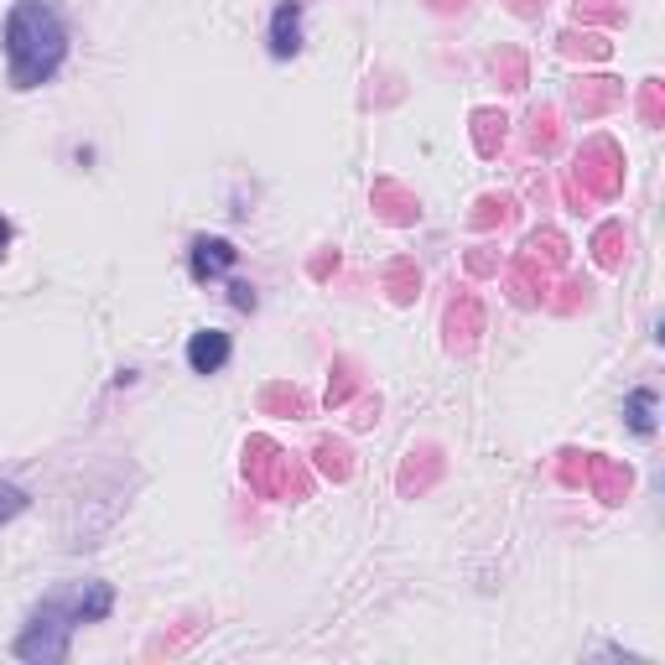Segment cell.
<instances>
[{
    "label": "cell",
    "instance_id": "5bb4252c",
    "mask_svg": "<svg viewBox=\"0 0 665 665\" xmlns=\"http://www.w3.org/2000/svg\"><path fill=\"white\" fill-rule=\"evenodd\" d=\"M655 406H661L655 391H645V385L630 391V401H624V422H630L634 437H655Z\"/></svg>",
    "mask_w": 665,
    "mask_h": 665
},
{
    "label": "cell",
    "instance_id": "603a6c76",
    "mask_svg": "<svg viewBox=\"0 0 665 665\" xmlns=\"http://www.w3.org/2000/svg\"><path fill=\"white\" fill-rule=\"evenodd\" d=\"M495 69H499V79H505L510 89H526V58H520V52H499Z\"/></svg>",
    "mask_w": 665,
    "mask_h": 665
},
{
    "label": "cell",
    "instance_id": "cb8c5ba5",
    "mask_svg": "<svg viewBox=\"0 0 665 665\" xmlns=\"http://www.w3.org/2000/svg\"><path fill=\"white\" fill-rule=\"evenodd\" d=\"M21 510H27V489H21V484H0V526L17 520Z\"/></svg>",
    "mask_w": 665,
    "mask_h": 665
},
{
    "label": "cell",
    "instance_id": "44dd1931",
    "mask_svg": "<svg viewBox=\"0 0 665 665\" xmlns=\"http://www.w3.org/2000/svg\"><path fill=\"white\" fill-rule=\"evenodd\" d=\"M505 219H510V198H478L474 229H489V224H505Z\"/></svg>",
    "mask_w": 665,
    "mask_h": 665
},
{
    "label": "cell",
    "instance_id": "3957f363",
    "mask_svg": "<svg viewBox=\"0 0 665 665\" xmlns=\"http://www.w3.org/2000/svg\"><path fill=\"white\" fill-rule=\"evenodd\" d=\"M245 474L256 484V495H266V499H302L308 495L297 463H291L271 437H250V443H245Z\"/></svg>",
    "mask_w": 665,
    "mask_h": 665
},
{
    "label": "cell",
    "instance_id": "ac0fdd59",
    "mask_svg": "<svg viewBox=\"0 0 665 665\" xmlns=\"http://www.w3.org/2000/svg\"><path fill=\"white\" fill-rule=\"evenodd\" d=\"M312 458H318V468H323L328 478H349V447L343 443H318V453H312Z\"/></svg>",
    "mask_w": 665,
    "mask_h": 665
},
{
    "label": "cell",
    "instance_id": "2e32d148",
    "mask_svg": "<svg viewBox=\"0 0 665 665\" xmlns=\"http://www.w3.org/2000/svg\"><path fill=\"white\" fill-rule=\"evenodd\" d=\"M375 208L391 224H411V219H416V198H406V188H395V183H375Z\"/></svg>",
    "mask_w": 665,
    "mask_h": 665
},
{
    "label": "cell",
    "instance_id": "d4e9b609",
    "mask_svg": "<svg viewBox=\"0 0 665 665\" xmlns=\"http://www.w3.org/2000/svg\"><path fill=\"white\" fill-rule=\"evenodd\" d=\"M229 302H235L239 312H256V287H250V281H229Z\"/></svg>",
    "mask_w": 665,
    "mask_h": 665
},
{
    "label": "cell",
    "instance_id": "4fadbf2b",
    "mask_svg": "<svg viewBox=\"0 0 665 665\" xmlns=\"http://www.w3.org/2000/svg\"><path fill=\"white\" fill-rule=\"evenodd\" d=\"M443 474V458H437V447H422V453H411V463L406 468H401V489H416V495H422V489H427L432 478Z\"/></svg>",
    "mask_w": 665,
    "mask_h": 665
},
{
    "label": "cell",
    "instance_id": "7c38bea8",
    "mask_svg": "<svg viewBox=\"0 0 665 665\" xmlns=\"http://www.w3.org/2000/svg\"><path fill=\"white\" fill-rule=\"evenodd\" d=\"M619 100H624V84H619V79H582L578 84L582 115H603V110H614Z\"/></svg>",
    "mask_w": 665,
    "mask_h": 665
},
{
    "label": "cell",
    "instance_id": "6da1fadb",
    "mask_svg": "<svg viewBox=\"0 0 665 665\" xmlns=\"http://www.w3.org/2000/svg\"><path fill=\"white\" fill-rule=\"evenodd\" d=\"M0 42H6L11 89H42L48 79H58L63 58H69V27L48 0H17Z\"/></svg>",
    "mask_w": 665,
    "mask_h": 665
},
{
    "label": "cell",
    "instance_id": "d6986e66",
    "mask_svg": "<svg viewBox=\"0 0 665 665\" xmlns=\"http://www.w3.org/2000/svg\"><path fill=\"white\" fill-rule=\"evenodd\" d=\"M530 125H536V131H530V146H536V152H551V146H557V110H536Z\"/></svg>",
    "mask_w": 665,
    "mask_h": 665
},
{
    "label": "cell",
    "instance_id": "52a82bcc",
    "mask_svg": "<svg viewBox=\"0 0 665 665\" xmlns=\"http://www.w3.org/2000/svg\"><path fill=\"white\" fill-rule=\"evenodd\" d=\"M478 333H484V308H478V297H474V291H463L458 302L447 308V349H458V354H468Z\"/></svg>",
    "mask_w": 665,
    "mask_h": 665
},
{
    "label": "cell",
    "instance_id": "30bf717a",
    "mask_svg": "<svg viewBox=\"0 0 665 665\" xmlns=\"http://www.w3.org/2000/svg\"><path fill=\"white\" fill-rule=\"evenodd\" d=\"M505 281H510V297L520 302V308H541V302H547V287H551L547 271H541V266H530L526 256H520V266H510Z\"/></svg>",
    "mask_w": 665,
    "mask_h": 665
},
{
    "label": "cell",
    "instance_id": "e0dca14e",
    "mask_svg": "<svg viewBox=\"0 0 665 665\" xmlns=\"http://www.w3.org/2000/svg\"><path fill=\"white\" fill-rule=\"evenodd\" d=\"M593 250H598V266L614 271L619 260H624V224H603V229L593 235Z\"/></svg>",
    "mask_w": 665,
    "mask_h": 665
},
{
    "label": "cell",
    "instance_id": "484cf974",
    "mask_svg": "<svg viewBox=\"0 0 665 665\" xmlns=\"http://www.w3.org/2000/svg\"><path fill=\"white\" fill-rule=\"evenodd\" d=\"M640 115L655 125L661 120V84H645V100H640Z\"/></svg>",
    "mask_w": 665,
    "mask_h": 665
},
{
    "label": "cell",
    "instance_id": "5b68a950",
    "mask_svg": "<svg viewBox=\"0 0 665 665\" xmlns=\"http://www.w3.org/2000/svg\"><path fill=\"white\" fill-rule=\"evenodd\" d=\"M562 478L567 484H588L603 505H619L634 484L624 463H609V458H598V453H562Z\"/></svg>",
    "mask_w": 665,
    "mask_h": 665
},
{
    "label": "cell",
    "instance_id": "4316f807",
    "mask_svg": "<svg viewBox=\"0 0 665 665\" xmlns=\"http://www.w3.org/2000/svg\"><path fill=\"white\" fill-rule=\"evenodd\" d=\"M515 17H536V0H510Z\"/></svg>",
    "mask_w": 665,
    "mask_h": 665
},
{
    "label": "cell",
    "instance_id": "277c9868",
    "mask_svg": "<svg viewBox=\"0 0 665 665\" xmlns=\"http://www.w3.org/2000/svg\"><path fill=\"white\" fill-rule=\"evenodd\" d=\"M572 183H578L582 198H614L624 188V152H619L614 141H588L578 156V167H572Z\"/></svg>",
    "mask_w": 665,
    "mask_h": 665
},
{
    "label": "cell",
    "instance_id": "8fae6325",
    "mask_svg": "<svg viewBox=\"0 0 665 665\" xmlns=\"http://www.w3.org/2000/svg\"><path fill=\"white\" fill-rule=\"evenodd\" d=\"M526 260L530 266H541V271H562L567 266V239L557 229H536L526 239Z\"/></svg>",
    "mask_w": 665,
    "mask_h": 665
},
{
    "label": "cell",
    "instance_id": "ba28073f",
    "mask_svg": "<svg viewBox=\"0 0 665 665\" xmlns=\"http://www.w3.org/2000/svg\"><path fill=\"white\" fill-rule=\"evenodd\" d=\"M235 260H239V250H235V245H229V239H219V235L193 239V256H188V266H193V276H198V281H214V276H229V271H235Z\"/></svg>",
    "mask_w": 665,
    "mask_h": 665
},
{
    "label": "cell",
    "instance_id": "ffe728a7",
    "mask_svg": "<svg viewBox=\"0 0 665 665\" xmlns=\"http://www.w3.org/2000/svg\"><path fill=\"white\" fill-rule=\"evenodd\" d=\"M416 281H422V276L411 271L406 260H401V266H391V271H385V287H391V297H395V302H411V291H416Z\"/></svg>",
    "mask_w": 665,
    "mask_h": 665
},
{
    "label": "cell",
    "instance_id": "7402d4cb",
    "mask_svg": "<svg viewBox=\"0 0 665 665\" xmlns=\"http://www.w3.org/2000/svg\"><path fill=\"white\" fill-rule=\"evenodd\" d=\"M562 52H582V58H609V42H603V37H578V32H567L562 37Z\"/></svg>",
    "mask_w": 665,
    "mask_h": 665
},
{
    "label": "cell",
    "instance_id": "9c48e42d",
    "mask_svg": "<svg viewBox=\"0 0 665 665\" xmlns=\"http://www.w3.org/2000/svg\"><path fill=\"white\" fill-rule=\"evenodd\" d=\"M302 52V6L297 0H281L271 11V58H297Z\"/></svg>",
    "mask_w": 665,
    "mask_h": 665
},
{
    "label": "cell",
    "instance_id": "8992f818",
    "mask_svg": "<svg viewBox=\"0 0 665 665\" xmlns=\"http://www.w3.org/2000/svg\"><path fill=\"white\" fill-rule=\"evenodd\" d=\"M229 354H235V339L219 333V328H204V333H193V339H188L193 375H219L224 364H229Z\"/></svg>",
    "mask_w": 665,
    "mask_h": 665
},
{
    "label": "cell",
    "instance_id": "9a60e30c",
    "mask_svg": "<svg viewBox=\"0 0 665 665\" xmlns=\"http://www.w3.org/2000/svg\"><path fill=\"white\" fill-rule=\"evenodd\" d=\"M505 125H510V120L499 115V110H478V115H474V146H478V156H499V146H505Z\"/></svg>",
    "mask_w": 665,
    "mask_h": 665
},
{
    "label": "cell",
    "instance_id": "7a4b0ae2",
    "mask_svg": "<svg viewBox=\"0 0 665 665\" xmlns=\"http://www.w3.org/2000/svg\"><path fill=\"white\" fill-rule=\"evenodd\" d=\"M110 609H115L110 582H84V588H73V593H52L32 614L27 634L17 640V661H42V665L63 661L73 630H79V624H100Z\"/></svg>",
    "mask_w": 665,
    "mask_h": 665
},
{
    "label": "cell",
    "instance_id": "83f0119b",
    "mask_svg": "<svg viewBox=\"0 0 665 665\" xmlns=\"http://www.w3.org/2000/svg\"><path fill=\"white\" fill-rule=\"evenodd\" d=\"M6 245H11V224L0 219V256H6Z\"/></svg>",
    "mask_w": 665,
    "mask_h": 665
}]
</instances>
